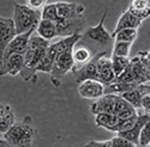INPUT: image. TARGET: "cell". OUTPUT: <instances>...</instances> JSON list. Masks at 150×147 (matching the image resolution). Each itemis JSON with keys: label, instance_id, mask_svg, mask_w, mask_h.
Returning a JSON list of instances; mask_svg holds the SVG:
<instances>
[{"label": "cell", "instance_id": "cell-1", "mask_svg": "<svg viewBox=\"0 0 150 147\" xmlns=\"http://www.w3.org/2000/svg\"><path fill=\"white\" fill-rule=\"evenodd\" d=\"M49 42L41 38L37 35H31L28 43V48L24 53V66L21 71V77L25 81H37V72L36 68L45 56Z\"/></svg>", "mask_w": 150, "mask_h": 147}, {"label": "cell", "instance_id": "cell-2", "mask_svg": "<svg viewBox=\"0 0 150 147\" xmlns=\"http://www.w3.org/2000/svg\"><path fill=\"white\" fill-rule=\"evenodd\" d=\"M31 118L27 117L24 121L15 122L12 127L4 134V139L11 147H31L35 139V129L30 123Z\"/></svg>", "mask_w": 150, "mask_h": 147}, {"label": "cell", "instance_id": "cell-3", "mask_svg": "<svg viewBox=\"0 0 150 147\" xmlns=\"http://www.w3.org/2000/svg\"><path fill=\"white\" fill-rule=\"evenodd\" d=\"M13 23L16 27L17 35L28 32L36 29L37 24L41 20V11L34 10L27 5L15 3L13 10Z\"/></svg>", "mask_w": 150, "mask_h": 147}, {"label": "cell", "instance_id": "cell-4", "mask_svg": "<svg viewBox=\"0 0 150 147\" xmlns=\"http://www.w3.org/2000/svg\"><path fill=\"white\" fill-rule=\"evenodd\" d=\"M74 47L66 48L64 50L57 52V56L54 60V64L51 71V81L54 86H60L61 80L69 72H71L74 67L73 57H72V50Z\"/></svg>", "mask_w": 150, "mask_h": 147}, {"label": "cell", "instance_id": "cell-5", "mask_svg": "<svg viewBox=\"0 0 150 147\" xmlns=\"http://www.w3.org/2000/svg\"><path fill=\"white\" fill-rule=\"evenodd\" d=\"M85 27L86 20L83 15L74 16L71 18H58V20L55 22L57 36H59L60 38L76 34H82L85 30Z\"/></svg>", "mask_w": 150, "mask_h": 147}, {"label": "cell", "instance_id": "cell-6", "mask_svg": "<svg viewBox=\"0 0 150 147\" xmlns=\"http://www.w3.org/2000/svg\"><path fill=\"white\" fill-rule=\"evenodd\" d=\"M108 13V10H106L103 12V15L100 19V23L95 27H90V28H86L84 30V32L82 34L83 37H86L91 41H95L100 44H108L112 40V35L107 31V29L105 28V20Z\"/></svg>", "mask_w": 150, "mask_h": 147}, {"label": "cell", "instance_id": "cell-7", "mask_svg": "<svg viewBox=\"0 0 150 147\" xmlns=\"http://www.w3.org/2000/svg\"><path fill=\"white\" fill-rule=\"evenodd\" d=\"M102 54V52L97 53L95 56L91 57V60L89 62H86L85 65L78 67V68H73L71 72L73 73L74 80L78 84H81L82 81L85 80H98V76H97V59L100 57V55Z\"/></svg>", "mask_w": 150, "mask_h": 147}, {"label": "cell", "instance_id": "cell-8", "mask_svg": "<svg viewBox=\"0 0 150 147\" xmlns=\"http://www.w3.org/2000/svg\"><path fill=\"white\" fill-rule=\"evenodd\" d=\"M130 68L132 72V76L134 81L141 85L146 84V56L145 52H138L134 57L130 59Z\"/></svg>", "mask_w": 150, "mask_h": 147}, {"label": "cell", "instance_id": "cell-9", "mask_svg": "<svg viewBox=\"0 0 150 147\" xmlns=\"http://www.w3.org/2000/svg\"><path fill=\"white\" fill-rule=\"evenodd\" d=\"M24 66V56L21 54H12L0 60V76L19 74Z\"/></svg>", "mask_w": 150, "mask_h": 147}, {"label": "cell", "instance_id": "cell-10", "mask_svg": "<svg viewBox=\"0 0 150 147\" xmlns=\"http://www.w3.org/2000/svg\"><path fill=\"white\" fill-rule=\"evenodd\" d=\"M17 35L16 27L12 18H4L0 16V60L11 40Z\"/></svg>", "mask_w": 150, "mask_h": 147}, {"label": "cell", "instance_id": "cell-11", "mask_svg": "<svg viewBox=\"0 0 150 147\" xmlns=\"http://www.w3.org/2000/svg\"><path fill=\"white\" fill-rule=\"evenodd\" d=\"M35 30H36V29H33V30H30V31H28V32L16 35L15 37L11 40V42L8 43V46L6 47L3 57L10 56V55H12V54H21V55H24V53H25L27 48H28L29 40H30L31 35L34 34ZM3 57H1V59H3Z\"/></svg>", "mask_w": 150, "mask_h": 147}, {"label": "cell", "instance_id": "cell-12", "mask_svg": "<svg viewBox=\"0 0 150 147\" xmlns=\"http://www.w3.org/2000/svg\"><path fill=\"white\" fill-rule=\"evenodd\" d=\"M97 76H98V81H101L103 85L110 84L115 80V74L112 68V61L110 57L107 56L106 52H102V54L100 55L97 59Z\"/></svg>", "mask_w": 150, "mask_h": 147}, {"label": "cell", "instance_id": "cell-13", "mask_svg": "<svg viewBox=\"0 0 150 147\" xmlns=\"http://www.w3.org/2000/svg\"><path fill=\"white\" fill-rule=\"evenodd\" d=\"M119 94H103L97 98L96 102L91 105V113L94 115L98 113H107V114H114L117 111V103L119 99Z\"/></svg>", "mask_w": 150, "mask_h": 147}, {"label": "cell", "instance_id": "cell-14", "mask_svg": "<svg viewBox=\"0 0 150 147\" xmlns=\"http://www.w3.org/2000/svg\"><path fill=\"white\" fill-rule=\"evenodd\" d=\"M137 113H138V116H137V121L134 126L126 130V132H121V133H118L117 135H120L122 138H125L126 140L133 142L134 145L139 146V134H141V130L143 128V126L146 123V121L150 118V114L148 113H144L142 110H137Z\"/></svg>", "mask_w": 150, "mask_h": 147}, {"label": "cell", "instance_id": "cell-15", "mask_svg": "<svg viewBox=\"0 0 150 147\" xmlns=\"http://www.w3.org/2000/svg\"><path fill=\"white\" fill-rule=\"evenodd\" d=\"M78 93L86 99H97L105 94V85L98 80H85L79 84Z\"/></svg>", "mask_w": 150, "mask_h": 147}, {"label": "cell", "instance_id": "cell-16", "mask_svg": "<svg viewBox=\"0 0 150 147\" xmlns=\"http://www.w3.org/2000/svg\"><path fill=\"white\" fill-rule=\"evenodd\" d=\"M142 19L138 18L137 16H134L131 11L126 10V11H124L121 16L119 17V20L117 23V25H115V29L114 31L112 32V38H113V35H115L118 31L122 30V29H138L139 25L142 24Z\"/></svg>", "mask_w": 150, "mask_h": 147}, {"label": "cell", "instance_id": "cell-17", "mask_svg": "<svg viewBox=\"0 0 150 147\" xmlns=\"http://www.w3.org/2000/svg\"><path fill=\"white\" fill-rule=\"evenodd\" d=\"M58 18H71L74 16L83 15L84 7L77 3H66V1H58L55 3Z\"/></svg>", "mask_w": 150, "mask_h": 147}, {"label": "cell", "instance_id": "cell-18", "mask_svg": "<svg viewBox=\"0 0 150 147\" xmlns=\"http://www.w3.org/2000/svg\"><path fill=\"white\" fill-rule=\"evenodd\" d=\"M16 122V116L8 104L0 103V133L5 134Z\"/></svg>", "mask_w": 150, "mask_h": 147}, {"label": "cell", "instance_id": "cell-19", "mask_svg": "<svg viewBox=\"0 0 150 147\" xmlns=\"http://www.w3.org/2000/svg\"><path fill=\"white\" fill-rule=\"evenodd\" d=\"M36 34L37 36H40L41 38L46 41H52L53 38L57 37V28H55V23L51 20H46L41 19L36 27Z\"/></svg>", "mask_w": 150, "mask_h": 147}, {"label": "cell", "instance_id": "cell-20", "mask_svg": "<svg viewBox=\"0 0 150 147\" xmlns=\"http://www.w3.org/2000/svg\"><path fill=\"white\" fill-rule=\"evenodd\" d=\"M55 56H57V49H55V47H54L53 43H49L45 56L42 57L41 62L39 64V66H37V68H36V72L37 73L42 72V73H48V74H49L51 71H52Z\"/></svg>", "mask_w": 150, "mask_h": 147}, {"label": "cell", "instance_id": "cell-21", "mask_svg": "<svg viewBox=\"0 0 150 147\" xmlns=\"http://www.w3.org/2000/svg\"><path fill=\"white\" fill-rule=\"evenodd\" d=\"M72 57H73V62H74L73 68H78V67L85 65L86 62H89L93 57V54L89 48L74 46L73 50H72Z\"/></svg>", "mask_w": 150, "mask_h": 147}, {"label": "cell", "instance_id": "cell-22", "mask_svg": "<svg viewBox=\"0 0 150 147\" xmlns=\"http://www.w3.org/2000/svg\"><path fill=\"white\" fill-rule=\"evenodd\" d=\"M129 11H131L134 16L144 20L150 16V5L146 0H132L129 5Z\"/></svg>", "mask_w": 150, "mask_h": 147}, {"label": "cell", "instance_id": "cell-23", "mask_svg": "<svg viewBox=\"0 0 150 147\" xmlns=\"http://www.w3.org/2000/svg\"><path fill=\"white\" fill-rule=\"evenodd\" d=\"M127 103H130L136 110H141V102H142V97H143V92L139 85H137L136 88L124 92L120 94Z\"/></svg>", "mask_w": 150, "mask_h": 147}, {"label": "cell", "instance_id": "cell-24", "mask_svg": "<svg viewBox=\"0 0 150 147\" xmlns=\"http://www.w3.org/2000/svg\"><path fill=\"white\" fill-rule=\"evenodd\" d=\"M118 116L114 114H107V113H98L95 115V125L97 127L105 128L109 130L112 127H114L118 123Z\"/></svg>", "mask_w": 150, "mask_h": 147}, {"label": "cell", "instance_id": "cell-25", "mask_svg": "<svg viewBox=\"0 0 150 147\" xmlns=\"http://www.w3.org/2000/svg\"><path fill=\"white\" fill-rule=\"evenodd\" d=\"M110 61H112V68H113L114 74H115V77H118L125 71V68L129 66L130 57H121V56L112 55L110 56Z\"/></svg>", "mask_w": 150, "mask_h": 147}, {"label": "cell", "instance_id": "cell-26", "mask_svg": "<svg viewBox=\"0 0 150 147\" xmlns=\"http://www.w3.org/2000/svg\"><path fill=\"white\" fill-rule=\"evenodd\" d=\"M137 116H138V113H137L136 115L129 117V118H125V120H119L118 121V123L114 126V127H112L109 130L110 132H114V133H121V132H126L129 129H131L134 123H136V121H137Z\"/></svg>", "mask_w": 150, "mask_h": 147}, {"label": "cell", "instance_id": "cell-27", "mask_svg": "<svg viewBox=\"0 0 150 147\" xmlns=\"http://www.w3.org/2000/svg\"><path fill=\"white\" fill-rule=\"evenodd\" d=\"M137 29H122L120 31H118L115 35H113V38L115 41H120V42H130L133 43L137 38Z\"/></svg>", "mask_w": 150, "mask_h": 147}, {"label": "cell", "instance_id": "cell-28", "mask_svg": "<svg viewBox=\"0 0 150 147\" xmlns=\"http://www.w3.org/2000/svg\"><path fill=\"white\" fill-rule=\"evenodd\" d=\"M131 48H132V43H130V42L115 41L114 46H113V52H112V55L121 56V57H129Z\"/></svg>", "mask_w": 150, "mask_h": 147}, {"label": "cell", "instance_id": "cell-29", "mask_svg": "<svg viewBox=\"0 0 150 147\" xmlns=\"http://www.w3.org/2000/svg\"><path fill=\"white\" fill-rule=\"evenodd\" d=\"M41 19L51 20V22H57L58 20V11L55 3L54 4H46L42 10H41Z\"/></svg>", "mask_w": 150, "mask_h": 147}, {"label": "cell", "instance_id": "cell-30", "mask_svg": "<svg viewBox=\"0 0 150 147\" xmlns=\"http://www.w3.org/2000/svg\"><path fill=\"white\" fill-rule=\"evenodd\" d=\"M150 142V118L146 121V123L143 126L141 134H139V146L145 147Z\"/></svg>", "mask_w": 150, "mask_h": 147}, {"label": "cell", "instance_id": "cell-31", "mask_svg": "<svg viewBox=\"0 0 150 147\" xmlns=\"http://www.w3.org/2000/svg\"><path fill=\"white\" fill-rule=\"evenodd\" d=\"M110 145H112V147H138L133 142L126 140L125 138H122L120 135H115L114 138H112L110 139Z\"/></svg>", "mask_w": 150, "mask_h": 147}, {"label": "cell", "instance_id": "cell-32", "mask_svg": "<svg viewBox=\"0 0 150 147\" xmlns=\"http://www.w3.org/2000/svg\"><path fill=\"white\" fill-rule=\"evenodd\" d=\"M47 1H48V0H25V5L31 7V8H34V10L41 11Z\"/></svg>", "mask_w": 150, "mask_h": 147}, {"label": "cell", "instance_id": "cell-33", "mask_svg": "<svg viewBox=\"0 0 150 147\" xmlns=\"http://www.w3.org/2000/svg\"><path fill=\"white\" fill-rule=\"evenodd\" d=\"M141 110L144 113L150 114V92L143 94L142 102H141Z\"/></svg>", "mask_w": 150, "mask_h": 147}, {"label": "cell", "instance_id": "cell-34", "mask_svg": "<svg viewBox=\"0 0 150 147\" xmlns=\"http://www.w3.org/2000/svg\"><path fill=\"white\" fill-rule=\"evenodd\" d=\"M85 147H112V145H110V140H107V141L91 140L85 145Z\"/></svg>", "mask_w": 150, "mask_h": 147}, {"label": "cell", "instance_id": "cell-35", "mask_svg": "<svg viewBox=\"0 0 150 147\" xmlns=\"http://www.w3.org/2000/svg\"><path fill=\"white\" fill-rule=\"evenodd\" d=\"M146 78H148V83H150V62L146 60Z\"/></svg>", "mask_w": 150, "mask_h": 147}, {"label": "cell", "instance_id": "cell-36", "mask_svg": "<svg viewBox=\"0 0 150 147\" xmlns=\"http://www.w3.org/2000/svg\"><path fill=\"white\" fill-rule=\"evenodd\" d=\"M0 147H11V145L5 139H0Z\"/></svg>", "mask_w": 150, "mask_h": 147}, {"label": "cell", "instance_id": "cell-37", "mask_svg": "<svg viewBox=\"0 0 150 147\" xmlns=\"http://www.w3.org/2000/svg\"><path fill=\"white\" fill-rule=\"evenodd\" d=\"M145 56H146V60L150 62V50H148V52H145Z\"/></svg>", "mask_w": 150, "mask_h": 147}, {"label": "cell", "instance_id": "cell-38", "mask_svg": "<svg viewBox=\"0 0 150 147\" xmlns=\"http://www.w3.org/2000/svg\"><path fill=\"white\" fill-rule=\"evenodd\" d=\"M145 147H150V142H149V144H148V145H146Z\"/></svg>", "mask_w": 150, "mask_h": 147}, {"label": "cell", "instance_id": "cell-39", "mask_svg": "<svg viewBox=\"0 0 150 147\" xmlns=\"http://www.w3.org/2000/svg\"><path fill=\"white\" fill-rule=\"evenodd\" d=\"M146 1H148V3H149V5H150V0H146Z\"/></svg>", "mask_w": 150, "mask_h": 147}]
</instances>
